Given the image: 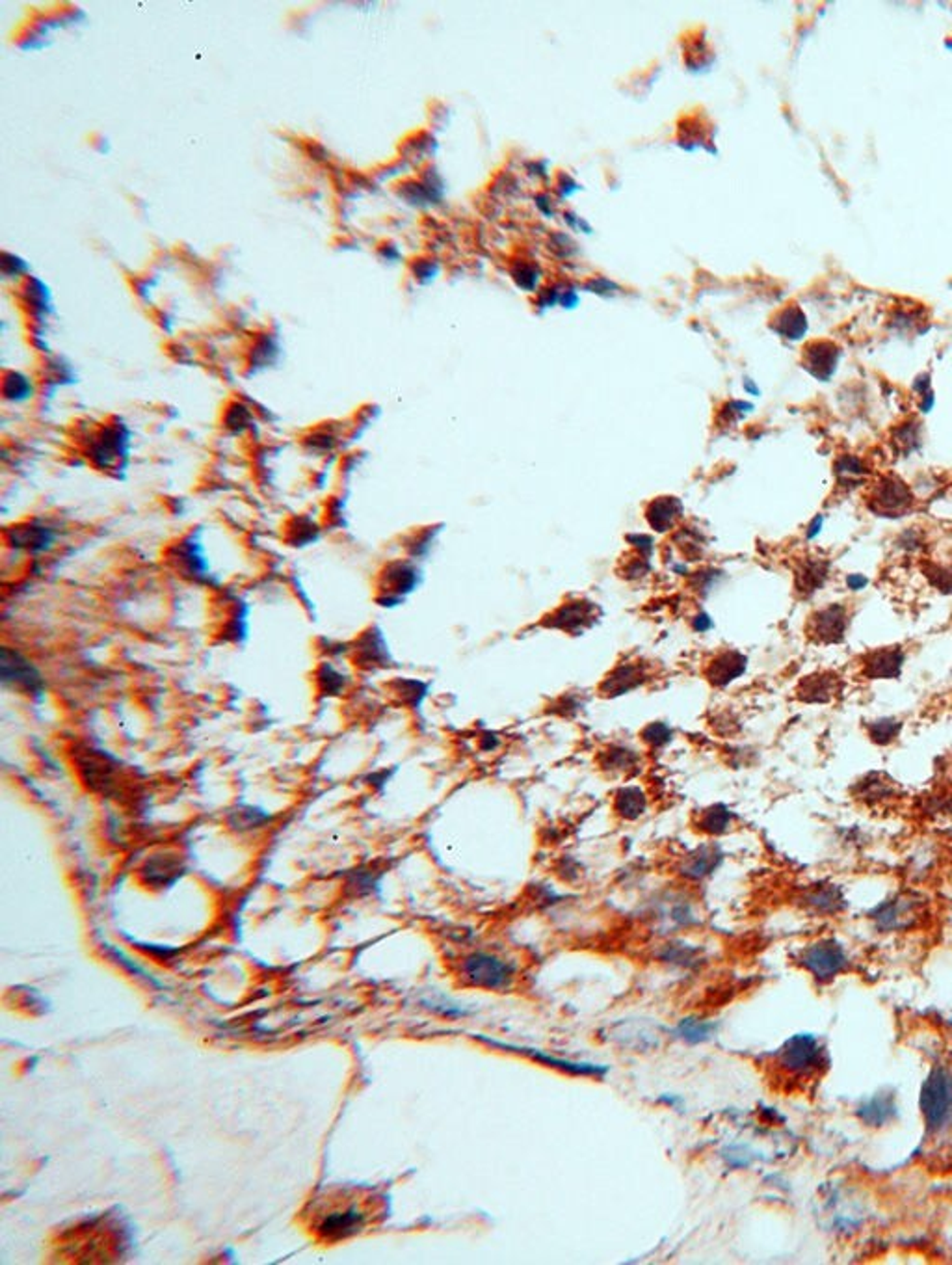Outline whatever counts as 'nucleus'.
I'll list each match as a JSON object with an SVG mask.
<instances>
[{
    "label": "nucleus",
    "instance_id": "1",
    "mask_svg": "<svg viewBox=\"0 0 952 1265\" xmlns=\"http://www.w3.org/2000/svg\"><path fill=\"white\" fill-rule=\"evenodd\" d=\"M368 1210L365 1199L352 1197L350 1193L325 1197L313 1208V1230L325 1242H339L357 1234L367 1226Z\"/></svg>",
    "mask_w": 952,
    "mask_h": 1265
},
{
    "label": "nucleus",
    "instance_id": "2",
    "mask_svg": "<svg viewBox=\"0 0 952 1265\" xmlns=\"http://www.w3.org/2000/svg\"><path fill=\"white\" fill-rule=\"evenodd\" d=\"M459 977L467 986L498 992L514 984L516 968L495 953L475 951L461 960Z\"/></svg>",
    "mask_w": 952,
    "mask_h": 1265
},
{
    "label": "nucleus",
    "instance_id": "3",
    "mask_svg": "<svg viewBox=\"0 0 952 1265\" xmlns=\"http://www.w3.org/2000/svg\"><path fill=\"white\" fill-rule=\"evenodd\" d=\"M919 1104L929 1132L945 1130L952 1120V1072L934 1070L923 1083Z\"/></svg>",
    "mask_w": 952,
    "mask_h": 1265
},
{
    "label": "nucleus",
    "instance_id": "4",
    "mask_svg": "<svg viewBox=\"0 0 952 1265\" xmlns=\"http://www.w3.org/2000/svg\"><path fill=\"white\" fill-rule=\"evenodd\" d=\"M800 964L817 981L828 982L848 968V955L837 940L824 939L803 949Z\"/></svg>",
    "mask_w": 952,
    "mask_h": 1265
},
{
    "label": "nucleus",
    "instance_id": "5",
    "mask_svg": "<svg viewBox=\"0 0 952 1265\" xmlns=\"http://www.w3.org/2000/svg\"><path fill=\"white\" fill-rule=\"evenodd\" d=\"M0 674H2V683L17 693L28 695V697H42L45 691V679L40 670L24 657V655L16 652V650H2V659H0Z\"/></svg>",
    "mask_w": 952,
    "mask_h": 1265
},
{
    "label": "nucleus",
    "instance_id": "6",
    "mask_svg": "<svg viewBox=\"0 0 952 1265\" xmlns=\"http://www.w3.org/2000/svg\"><path fill=\"white\" fill-rule=\"evenodd\" d=\"M823 1046L813 1035H795L779 1049L778 1065L789 1074L807 1076L823 1065Z\"/></svg>",
    "mask_w": 952,
    "mask_h": 1265
},
{
    "label": "nucleus",
    "instance_id": "7",
    "mask_svg": "<svg viewBox=\"0 0 952 1265\" xmlns=\"http://www.w3.org/2000/svg\"><path fill=\"white\" fill-rule=\"evenodd\" d=\"M923 914V901L913 897V895H897L876 906L870 912V919L874 921L876 929L891 933V931H906L913 927L919 917Z\"/></svg>",
    "mask_w": 952,
    "mask_h": 1265
},
{
    "label": "nucleus",
    "instance_id": "8",
    "mask_svg": "<svg viewBox=\"0 0 952 1265\" xmlns=\"http://www.w3.org/2000/svg\"><path fill=\"white\" fill-rule=\"evenodd\" d=\"M915 504V497L908 484L899 477H884L878 480L874 490L868 496V506L878 516L899 518L908 514Z\"/></svg>",
    "mask_w": 952,
    "mask_h": 1265
},
{
    "label": "nucleus",
    "instance_id": "9",
    "mask_svg": "<svg viewBox=\"0 0 952 1265\" xmlns=\"http://www.w3.org/2000/svg\"><path fill=\"white\" fill-rule=\"evenodd\" d=\"M850 626V614L841 603L813 612L807 620V634L817 644H839Z\"/></svg>",
    "mask_w": 952,
    "mask_h": 1265
},
{
    "label": "nucleus",
    "instance_id": "10",
    "mask_svg": "<svg viewBox=\"0 0 952 1265\" xmlns=\"http://www.w3.org/2000/svg\"><path fill=\"white\" fill-rule=\"evenodd\" d=\"M475 1039L476 1041H480V1043H484V1044H488V1046L497 1047V1049H502V1051H514V1053H520V1055L530 1057L532 1061L541 1063V1065H545V1067H551V1069L555 1070H562V1072H565V1074H571V1076H588V1077H599V1076H605V1067H597V1065H590V1063H577V1061H567V1059L551 1057V1055L543 1053L541 1049H536V1047L504 1044V1043L493 1041V1039H490V1037H480V1035H475Z\"/></svg>",
    "mask_w": 952,
    "mask_h": 1265
},
{
    "label": "nucleus",
    "instance_id": "11",
    "mask_svg": "<svg viewBox=\"0 0 952 1265\" xmlns=\"http://www.w3.org/2000/svg\"><path fill=\"white\" fill-rule=\"evenodd\" d=\"M79 758H81L79 772L86 782V786L107 797L112 795V789L116 787L114 786L116 776L119 774L118 765L105 758L103 752H95V750H87L86 754H81Z\"/></svg>",
    "mask_w": 952,
    "mask_h": 1265
},
{
    "label": "nucleus",
    "instance_id": "12",
    "mask_svg": "<svg viewBox=\"0 0 952 1265\" xmlns=\"http://www.w3.org/2000/svg\"><path fill=\"white\" fill-rule=\"evenodd\" d=\"M417 585V573L412 566L408 564H392L386 567L382 579H380V598L378 601L386 607L396 605L402 601V598L412 592Z\"/></svg>",
    "mask_w": 952,
    "mask_h": 1265
},
{
    "label": "nucleus",
    "instance_id": "13",
    "mask_svg": "<svg viewBox=\"0 0 952 1265\" xmlns=\"http://www.w3.org/2000/svg\"><path fill=\"white\" fill-rule=\"evenodd\" d=\"M906 654L901 646H886L872 650L864 657L862 672L868 679H893L901 676Z\"/></svg>",
    "mask_w": 952,
    "mask_h": 1265
},
{
    "label": "nucleus",
    "instance_id": "14",
    "mask_svg": "<svg viewBox=\"0 0 952 1265\" xmlns=\"http://www.w3.org/2000/svg\"><path fill=\"white\" fill-rule=\"evenodd\" d=\"M841 689H843V679L835 672L826 670V672H815L811 676L803 677L799 683L797 697L805 703H828L839 697Z\"/></svg>",
    "mask_w": 952,
    "mask_h": 1265
},
{
    "label": "nucleus",
    "instance_id": "15",
    "mask_svg": "<svg viewBox=\"0 0 952 1265\" xmlns=\"http://www.w3.org/2000/svg\"><path fill=\"white\" fill-rule=\"evenodd\" d=\"M899 786L886 772H870L854 786V795L866 804H880L889 799H895Z\"/></svg>",
    "mask_w": 952,
    "mask_h": 1265
},
{
    "label": "nucleus",
    "instance_id": "16",
    "mask_svg": "<svg viewBox=\"0 0 952 1265\" xmlns=\"http://www.w3.org/2000/svg\"><path fill=\"white\" fill-rule=\"evenodd\" d=\"M897 1114L895 1108V1098L891 1092H880L874 1094L870 1100L864 1102L858 1110V1116L866 1122L867 1126H884L891 1122Z\"/></svg>",
    "mask_w": 952,
    "mask_h": 1265
},
{
    "label": "nucleus",
    "instance_id": "17",
    "mask_svg": "<svg viewBox=\"0 0 952 1265\" xmlns=\"http://www.w3.org/2000/svg\"><path fill=\"white\" fill-rule=\"evenodd\" d=\"M388 657V648L380 632L368 630L365 634H361L359 642L356 644V663H359L363 668H376L384 665Z\"/></svg>",
    "mask_w": 952,
    "mask_h": 1265
},
{
    "label": "nucleus",
    "instance_id": "18",
    "mask_svg": "<svg viewBox=\"0 0 952 1265\" xmlns=\"http://www.w3.org/2000/svg\"><path fill=\"white\" fill-rule=\"evenodd\" d=\"M805 903L819 914H837L846 906L843 892L832 884L811 890L805 897Z\"/></svg>",
    "mask_w": 952,
    "mask_h": 1265
},
{
    "label": "nucleus",
    "instance_id": "19",
    "mask_svg": "<svg viewBox=\"0 0 952 1265\" xmlns=\"http://www.w3.org/2000/svg\"><path fill=\"white\" fill-rule=\"evenodd\" d=\"M720 862H722V854L718 849L701 847L699 851L694 852L693 856L683 864V874L689 876V878H694V880L705 878L707 874H711L720 866Z\"/></svg>",
    "mask_w": 952,
    "mask_h": 1265
},
{
    "label": "nucleus",
    "instance_id": "20",
    "mask_svg": "<svg viewBox=\"0 0 952 1265\" xmlns=\"http://www.w3.org/2000/svg\"><path fill=\"white\" fill-rule=\"evenodd\" d=\"M614 804H616V811L620 813V817L638 819L648 807V799H646V795H644V791L640 787H622L616 793Z\"/></svg>",
    "mask_w": 952,
    "mask_h": 1265
},
{
    "label": "nucleus",
    "instance_id": "21",
    "mask_svg": "<svg viewBox=\"0 0 952 1265\" xmlns=\"http://www.w3.org/2000/svg\"><path fill=\"white\" fill-rule=\"evenodd\" d=\"M830 564L826 561H807L803 563L799 575H797V585L803 596H811L817 590L823 589L826 579H828Z\"/></svg>",
    "mask_w": 952,
    "mask_h": 1265
},
{
    "label": "nucleus",
    "instance_id": "22",
    "mask_svg": "<svg viewBox=\"0 0 952 1265\" xmlns=\"http://www.w3.org/2000/svg\"><path fill=\"white\" fill-rule=\"evenodd\" d=\"M142 874L152 886H168L179 876V862L168 856H156L148 862Z\"/></svg>",
    "mask_w": 952,
    "mask_h": 1265
},
{
    "label": "nucleus",
    "instance_id": "23",
    "mask_svg": "<svg viewBox=\"0 0 952 1265\" xmlns=\"http://www.w3.org/2000/svg\"><path fill=\"white\" fill-rule=\"evenodd\" d=\"M733 823V813L724 806V804H713L701 811L697 817V829L711 836H720L731 827Z\"/></svg>",
    "mask_w": 952,
    "mask_h": 1265
},
{
    "label": "nucleus",
    "instance_id": "24",
    "mask_svg": "<svg viewBox=\"0 0 952 1265\" xmlns=\"http://www.w3.org/2000/svg\"><path fill=\"white\" fill-rule=\"evenodd\" d=\"M902 732V722L891 717H882V719L866 722V734L868 741L878 744V746H888L891 742L897 741Z\"/></svg>",
    "mask_w": 952,
    "mask_h": 1265
},
{
    "label": "nucleus",
    "instance_id": "25",
    "mask_svg": "<svg viewBox=\"0 0 952 1265\" xmlns=\"http://www.w3.org/2000/svg\"><path fill=\"white\" fill-rule=\"evenodd\" d=\"M744 668H746V659L742 655H722L720 659L714 661L713 672H711L713 683L726 685V683H730L735 677L740 676L744 672Z\"/></svg>",
    "mask_w": 952,
    "mask_h": 1265
},
{
    "label": "nucleus",
    "instance_id": "26",
    "mask_svg": "<svg viewBox=\"0 0 952 1265\" xmlns=\"http://www.w3.org/2000/svg\"><path fill=\"white\" fill-rule=\"evenodd\" d=\"M268 819L266 811L254 806H237L229 813V823L235 830L259 829Z\"/></svg>",
    "mask_w": 952,
    "mask_h": 1265
},
{
    "label": "nucleus",
    "instance_id": "27",
    "mask_svg": "<svg viewBox=\"0 0 952 1265\" xmlns=\"http://www.w3.org/2000/svg\"><path fill=\"white\" fill-rule=\"evenodd\" d=\"M675 1033L689 1044H701V1043H707L713 1037L714 1024L701 1022V1020H696V1018H687L677 1026Z\"/></svg>",
    "mask_w": 952,
    "mask_h": 1265
},
{
    "label": "nucleus",
    "instance_id": "28",
    "mask_svg": "<svg viewBox=\"0 0 952 1265\" xmlns=\"http://www.w3.org/2000/svg\"><path fill=\"white\" fill-rule=\"evenodd\" d=\"M636 765V754L624 746H612L603 752V767L612 772H626Z\"/></svg>",
    "mask_w": 952,
    "mask_h": 1265
},
{
    "label": "nucleus",
    "instance_id": "29",
    "mask_svg": "<svg viewBox=\"0 0 952 1265\" xmlns=\"http://www.w3.org/2000/svg\"><path fill=\"white\" fill-rule=\"evenodd\" d=\"M317 683H319V689H321V693L324 697H337V695H341L345 691L347 679L341 672H337L331 665H323L321 670H319V676H317Z\"/></svg>",
    "mask_w": 952,
    "mask_h": 1265
},
{
    "label": "nucleus",
    "instance_id": "30",
    "mask_svg": "<svg viewBox=\"0 0 952 1265\" xmlns=\"http://www.w3.org/2000/svg\"><path fill=\"white\" fill-rule=\"evenodd\" d=\"M671 735H673V734H671L670 728H668L666 724H663V722L650 724V726H646L644 732H642V739H644L646 744L653 746V748H663V746H666V744L671 741Z\"/></svg>",
    "mask_w": 952,
    "mask_h": 1265
},
{
    "label": "nucleus",
    "instance_id": "31",
    "mask_svg": "<svg viewBox=\"0 0 952 1265\" xmlns=\"http://www.w3.org/2000/svg\"><path fill=\"white\" fill-rule=\"evenodd\" d=\"M846 585H848V589L852 590L866 589L867 577H864V575H850V577L846 579Z\"/></svg>",
    "mask_w": 952,
    "mask_h": 1265
}]
</instances>
